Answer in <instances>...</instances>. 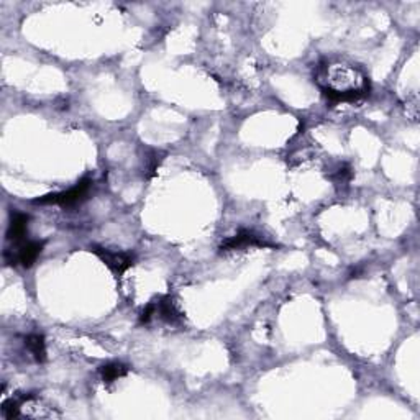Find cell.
I'll use <instances>...</instances> for the list:
<instances>
[{
    "label": "cell",
    "instance_id": "obj_1",
    "mask_svg": "<svg viewBox=\"0 0 420 420\" xmlns=\"http://www.w3.org/2000/svg\"><path fill=\"white\" fill-rule=\"evenodd\" d=\"M317 83L330 102H353L370 92V83L353 64L322 63L317 67Z\"/></svg>",
    "mask_w": 420,
    "mask_h": 420
},
{
    "label": "cell",
    "instance_id": "obj_2",
    "mask_svg": "<svg viewBox=\"0 0 420 420\" xmlns=\"http://www.w3.org/2000/svg\"><path fill=\"white\" fill-rule=\"evenodd\" d=\"M91 187H92L91 179H83V181L77 182L74 187H71L70 191L40 197V199H36L35 202L41 205L48 204V205H61V207H71V205L83 202L85 197H87L89 191H91Z\"/></svg>",
    "mask_w": 420,
    "mask_h": 420
},
{
    "label": "cell",
    "instance_id": "obj_3",
    "mask_svg": "<svg viewBox=\"0 0 420 420\" xmlns=\"http://www.w3.org/2000/svg\"><path fill=\"white\" fill-rule=\"evenodd\" d=\"M43 242H21L19 246L12 248V250L6 251V261L8 264H21L23 268H32L36 263L38 256L41 255Z\"/></svg>",
    "mask_w": 420,
    "mask_h": 420
},
{
    "label": "cell",
    "instance_id": "obj_4",
    "mask_svg": "<svg viewBox=\"0 0 420 420\" xmlns=\"http://www.w3.org/2000/svg\"><path fill=\"white\" fill-rule=\"evenodd\" d=\"M94 255H97L101 258L102 263H105V266L112 271L115 276H122L127 269H130L135 264L134 255L123 251H110L105 248L92 246Z\"/></svg>",
    "mask_w": 420,
    "mask_h": 420
},
{
    "label": "cell",
    "instance_id": "obj_5",
    "mask_svg": "<svg viewBox=\"0 0 420 420\" xmlns=\"http://www.w3.org/2000/svg\"><path fill=\"white\" fill-rule=\"evenodd\" d=\"M248 246H273L271 243L264 242L263 238L260 237V235H256L255 231L251 230H240L237 235H233V237L227 238L224 243L220 245V251H235V250H242V248H248Z\"/></svg>",
    "mask_w": 420,
    "mask_h": 420
},
{
    "label": "cell",
    "instance_id": "obj_6",
    "mask_svg": "<svg viewBox=\"0 0 420 420\" xmlns=\"http://www.w3.org/2000/svg\"><path fill=\"white\" fill-rule=\"evenodd\" d=\"M154 304V315L160 317L161 320L168 324H178L179 320L182 319L181 312L178 311L176 304L169 295H165V297H160L158 301H153Z\"/></svg>",
    "mask_w": 420,
    "mask_h": 420
},
{
    "label": "cell",
    "instance_id": "obj_7",
    "mask_svg": "<svg viewBox=\"0 0 420 420\" xmlns=\"http://www.w3.org/2000/svg\"><path fill=\"white\" fill-rule=\"evenodd\" d=\"M28 222L30 217L27 213H21V212L12 213L10 224H8V230H7V238L14 240V243H21V240L25 238V235H27L28 231Z\"/></svg>",
    "mask_w": 420,
    "mask_h": 420
},
{
    "label": "cell",
    "instance_id": "obj_8",
    "mask_svg": "<svg viewBox=\"0 0 420 420\" xmlns=\"http://www.w3.org/2000/svg\"><path fill=\"white\" fill-rule=\"evenodd\" d=\"M25 345L32 357L36 359L38 363H43L46 359V345H45V338L43 335H38V333H32L25 338Z\"/></svg>",
    "mask_w": 420,
    "mask_h": 420
},
{
    "label": "cell",
    "instance_id": "obj_9",
    "mask_svg": "<svg viewBox=\"0 0 420 420\" xmlns=\"http://www.w3.org/2000/svg\"><path fill=\"white\" fill-rule=\"evenodd\" d=\"M128 372V366L123 363H107L101 368V376L104 383H115Z\"/></svg>",
    "mask_w": 420,
    "mask_h": 420
},
{
    "label": "cell",
    "instance_id": "obj_10",
    "mask_svg": "<svg viewBox=\"0 0 420 420\" xmlns=\"http://www.w3.org/2000/svg\"><path fill=\"white\" fill-rule=\"evenodd\" d=\"M351 179V171L346 165H342L340 168L335 171V174L332 176V181L337 184V186H346Z\"/></svg>",
    "mask_w": 420,
    "mask_h": 420
}]
</instances>
